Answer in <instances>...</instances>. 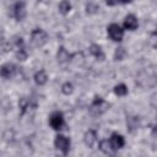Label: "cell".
Segmentation results:
<instances>
[{
  "instance_id": "8",
  "label": "cell",
  "mask_w": 157,
  "mask_h": 157,
  "mask_svg": "<svg viewBox=\"0 0 157 157\" xmlns=\"http://www.w3.org/2000/svg\"><path fill=\"white\" fill-rule=\"evenodd\" d=\"M109 144L112 148L117 152L118 150H121L125 146V137L119 132H113L109 137Z\"/></svg>"
},
{
  "instance_id": "4",
  "label": "cell",
  "mask_w": 157,
  "mask_h": 157,
  "mask_svg": "<svg viewBox=\"0 0 157 157\" xmlns=\"http://www.w3.org/2000/svg\"><path fill=\"white\" fill-rule=\"evenodd\" d=\"M124 28L118 23H110L107 27V34L113 42H121L124 38Z\"/></svg>"
},
{
  "instance_id": "3",
  "label": "cell",
  "mask_w": 157,
  "mask_h": 157,
  "mask_svg": "<svg viewBox=\"0 0 157 157\" xmlns=\"http://www.w3.org/2000/svg\"><path fill=\"white\" fill-rule=\"evenodd\" d=\"M49 125L53 130L55 131H60L64 129L65 126V118H64V114L59 110L56 112H53L49 117Z\"/></svg>"
},
{
  "instance_id": "9",
  "label": "cell",
  "mask_w": 157,
  "mask_h": 157,
  "mask_svg": "<svg viewBox=\"0 0 157 157\" xmlns=\"http://www.w3.org/2000/svg\"><path fill=\"white\" fill-rule=\"evenodd\" d=\"M83 141H85V144H86L87 147H90V148L96 147V145L98 144L97 131L96 130H92V129H90L88 131H86L85 132V136H83Z\"/></svg>"
},
{
  "instance_id": "17",
  "label": "cell",
  "mask_w": 157,
  "mask_h": 157,
  "mask_svg": "<svg viewBox=\"0 0 157 157\" xmlns=\"http://www.w3.org/2000/svg\"><path fill=\"white\" fill-rule=\"evenodd\" d=\"M61 92H63L64 94H66V96L71 94V93L74 92V85H72L71 82H69V81L64 82V83L61 85Z\"/></svg>"
},
{
  "instance_id": "20",
  "label": "cell",
  "mask_w": 157,
  "mask_h": 157,
  "mask_svg": "<svg viewBox=\"0 0 157 157\" xmlns=\"http://www.w3.org/2000/svg\"><path fill=\"white\" fill-rule=\"evenodd\" d=\"M105 2H107V5H109V6H114V5L118 4L117 0H105Z\"/></svg>"
},
{
  "instance_id": "7",
  "label": "cell",
  "mask_w": 157,
  "mask_h": 157,
  "mask_svg": "<svg viewBox=\"0 0 157 157\" xmlns=\"http://www.w3.org/2000/svg\"><path fill=\"white\" fill-rule=\"evenodd\" d=\"M27 15V10H26V4L22 0H18L13 4L12 6V16L15 17L16 21H22Z\"/></svg>"
},
{
  "instance_id": "13",
  "label": "cell",
  "mask_w": 157,
  "mask_h": 157,
  "mask_svg": "<svg viewBox=\"0 0 157 157\" xmlns=\"http://www.w3.org/2000/svg\"><path fill=\"white\" fill-rule=\"evenodd\" d=\"M90 53H91L92 56H94L98 60H103L104 59V53H103L101 45H98V44H91L90 45Z\"/></svg>"
},
{
  "instance_id": "16",
  "label": "cell",
  "mask_w": 157,
  "mask_h": 157,
  "mask_svg": "<svg viewBox=\"0 0 157 157\" xmlns=\"http://www.w3.org/2000/svg\"><path fill=\"white\" fill-rule=\"evenodd\" d=\"M114 93L118 97H125L129 93V88L125 83H118L114 86Z\"/></svg>"
},
{
  "instance_id": "21",
  "label": "cell",
  "mask_w": 157,
  "mask_h": 157,
  "mask_svg": "<svg viewBox=\"0 0 157 157\" xmlns=\"http://www.w3.org/2000/svg\"><path fill=\"white\" fill-rule=\"evenodd\" d=\"M117 1H118V4H129L132 0H117Z\"/></svg>"
},
{
  "instance_id": "10",
  "label": "cell",
  "mask_w": 157,
  "mask_h": 157,
  "mask_svg": "<svg viewBox=\"0 0 157 157\" xmlns=\"http://www.w3.org/2000/svg\"><path fill=\"white\" fill-rule=\"evenodd\" d=\"M139 27V21H137V17L132 13L125 16L124 18V22H123V28L126 29V31H135L136 28Z\"/></svg>"
},
{
  "instance_id": "15",
  "label": "cell",
  "mask_w": 157,
  "mask_h": 157,
  "mask_svg": "<svg viewBox=\"0 0 157 157\" xmlns=\"http://www.w3.org/2000/svg\"><path fill=\"white\" fill-rule=\"evenodd\" d=\"M58 9H59V12L61 15H67L71 11L72 5H71V2L69 0H61L59 2V5H58Z\"/></svg>"
},
{
  "instance_id": "12",
  "label": "cell",
  "mask_w": 157,
  "mask_h": 157,
  "mask_svg": "<svg viewBox=\"0 0 157 157\" xmlns=\"http://www.w3.org/2000/svg\"><path fill=\"white\" fill-rule=\"evenodd\" d=\"M33 80H34V82H36L37 86H44L47 83V81H48V74H47V71L43 70V69L36 71L34 75H33Z\"/></svg>"
},
{
  "instance_id": "2",
  "label": "cell",
  "mask_w": 157,
  "mask_h": 157,
  "mask_svg": "<svg viewBox=\"0 0 157 157\" xmlns=\"http://www.w3.org/2000/svg\"><path fill=\"white\" fill-rule=\"evenodd\" d=\"M54 146L63 155H67L70 151V147H71V141L67 136H65L63 134H58L54 139Z\"/></svg>"
},
{
  "instance_id": "14",
  "label": "cell",
  "mask_w": 157,
  "mask_h": 157,
  "mask_svg": "<svg viewBox=\"0 0 157 157\" xmlns=\"http://www.w3.org/2000/svg\"><path fill=\"white\" fill-rule=\"evenodd\" d=\"M98 148L103 153H105V155H113V153H115V151L112 148V146L109 144V140H101L98 142Z\"/></svg>"
},
{
  "instance_id": "11",
  "label": "cell",
  "mask_w": 157,
  "mask_h": 157,
  "mask_svg": "<svg viewBox=\"0 0 157 157\" xmlns=\"http://www.w3.org/2000/svg\"><path fill=\"white\" fill-rule=\"evenodd\" d=\"M56 59L60 64H67L69 61H71L72 59V54H70L67 52V49H65L64 47H59L58 48V53H56Z\"/></svg>"
},
{
  "instance_id": "6",
  "label": "cell",
  "mask_w": 157,
  "mask_h": 157,
  "mask_svg": "<svg viewBox=\"0 0 157 157\" xmlns=\"http://www.w3.org/2000/svg\"><path fill=\"white\" fill-rule=\"evenodd\" d=\"M91 112L94 113V114H102L104 113L107 109H108V103L99 96H96L94 99L92 101L91 103V107H90Z\"/></svg>"
},
{
  "instance_id": "1",
  "label": "cell",
  "mask_w": 157,
  "mask_h": 157,
  "mask_svg": "<svg viewBox=\"0 0 157 157\" xmlns=\"http://www.w3.org/2000/svg\"><path fill=\"white\" fill-rule=\"evenodd\" d=\"M47 42H48V33L44 29H42V28H34L31 32V43L34 47L40 48Z\"/></svg>"
},
{
  "instance_id": "19",
  "label": "cell",
  "mask_w": 157,
  "mask_h": 157,
  "mask_svg": "<svg viewBox=\"0 0 157 157\" xmlns=\"http://www.w3.org/2000/svg\"><path fill=\"white\" fill-rule=\"evenodd\" d=\"M126 55V50L124 47H118L115 49V53H114V59L115 60H123L124 56Z\"/></svg>"
},
{
  "instance_id": "5",
  "label": "cell",
  "mask_w": 157,
  "mask_h": 157,
  "mask_svg": "<svg viewBox=\"0 0 157 157\" xmlns=\"http://www.w3.org/2000/svg\"><path fill=\"white\" fill-rule=\"evenodd\" d=\"M18 71V67L12 63H5L0 66V76L5 80L12 78Z\"/></svg>"
},
{
  "instance_id": "18",
  "label": "cell",
  "mask_w": 157,
  "mask_h": 157,
  "mask_svg": "<svg viewBox=\"0 0 157 157\" xmlns=\"http://www.w3.org/2000/svg\"><path fill=\"white\" fill-rule=\"evenodd\" d=\"M28 56V53L27 50L25 49V47H21V48H17V52H16V58L20 60V61H25Z\"/></svg>"
}]
</instances>
